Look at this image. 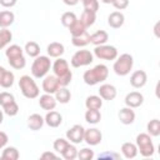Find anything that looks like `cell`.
I'll return each mask as SVG.
<instances>
[{"label": "cell", "instance_id": "60d3db41", "mask_svg": "<svg viewBox=\"0 0 160 160\" xmlns=\"http://www.w3.org/2000/svg\"><path fill=\"white\" fill-rule=\"evenodd\" d=\"M84 10H89L92 12H98L99 10V0H82Z\"/></svg>", "mask_w": 160, "mask_h": 160}, {"label": "cell", "instance_id": "d590c367", "mask_svg": "<svg viewBox=\"0 0 160 160\" xmlns=\"http://www.w3.org/2000/svg\"><path fill=\"white\" fill-rule=\"evenodd\" d=\"M69 30H70L71 36H79V35H81L82 32L86 31V28L82 25V22H81L80 20H76L71 26H69Z\"/></svg>", "mask_w": 160, "mask_h": 160}, {"label": "cell", "instance_id": "ab89813d", "mask_svg": "<svg viewBox=\"0 0 160 160\" xmlns=\"http://www.w3.org/2000/svg\"><path fill=\"white\" fill-rule=\"evenodd\" d=\"M68 145H69V141H68V140H65V139H62V138L56 139V140L54 141V144H52L54 150H55L56 152H59V154H61V152L66 149V146H68Z\"/></svg>", "mask_w": 160, "mask_h": 160}, {"label": "cell", "instance_id": "8fae6325", "mask_svg": "<svg viewBox=\"0 0 160 160\" xmlns=\"http://www.w3.org/2000/svg\"><path fill=\"white\" fill-rule=\"evenodd\" d=\"M146 81H148V75H146V72L144 70H136L130 76V84L135 89L142 88L146 84Z\"/></svg>", "mask_w": 160, "mask_h": 160}, {"label": "cell", "instance_id": "5b68a950", "mask_svg": "<svg viewBox=\"0 0 160 160\" xmlns=\"http://www.w3.org/2000/svg\"><path fill=\"white\" fill-rule=\"evenodd\" d=\"M136 148H138V151H140V155L144 158L152 156L155 151L151 136L146 132H141L136 136Z\"/></svg>", "mask_w": 160, "mask_h": 160}, {"label": "cell", "instance_id": "277c9868", "mask_svg": "<svg viewBox=\"0 0 160 160\" xmlns=\"http://www.w3.org/2000/svg\"><path fill=\"white\" fill-rule=\"evenodd\" d=\"M132 65H134V59L130 54H121L114 62L112 65V69H114V72L119 76H126L131 69H132Z\"/></svg>", "mask_w": 160, "mask_h": 160}, {"label": "cell", "instance_id": "ba28073f", "mask_svg": "<svg viewBox=\"0 0 160 160\" xmlns=\"http://www.w3.org/2000/svg\"><path fill=\"white\" fill-rule=\"evenodd\" d=\"M84 132L85 129L82 128V125L75 124L66 131V139L72 144H80L81 141H84Z\"/></svg>", "mask_w": 160, "mask_h": 160}, {"label": "cell", "instance_id": "4dcf8cb0", "mask_svg": "<svg viewBox=\"0 0 160 160\" xmlns=\"http://www.w3.org/2000/svg\"><path fill=\"white\" fill-rule=\"evenodd\" d=\"M24 50L26 51V54H28L30 58H36V56L40 55V46H39V44L35 42V41H29V42H26Z\"/></svg>", "mask_w": 160, "mask_h": 160}, {"label": "cell", "instance_id": "3957f363", "mask_svg": "<svg viewBox=\"0 0 160 160\" xmlns=\"http://www.w3.org/2000/svg\"><path fill=\"white\" fill-rule=\"evenodd\" d=\"M50 68H51L50 58L45 56V55H39L35 58V60L31 65V75L36 79H41V78L46 76Z\"/></svg>", "mask_w": 160, "mask_h": 160}, {"label": "cell", "instance_id": "d4e9b609", "mask_svg": "<svg viewBox=\"0 0 160 160\" xmlns=\"http://www.w3.org/2000/svg\"><path fill=\"white\" fill-rule=\"evenodd\" d=\"M71 42L76 48H84L88 44H90V34L85 31L79 36H71Z\"/></svg>", "mask_w": 160, "mask_h": 160}, {"label": "cell", "instance_id": "6da1fadb", "mask_svg": "<svg viewBox=\"0 0 160 160\" xmlns=\"http://www.w3.org/2000/svg\"><path fill=\"white\" fill-rule=\"evenodd\" d=\"M108 75H109V69L106 65L104 64H99V65H95L92 69L90 70H86L82 75V79H84V82L86 85H96L99 82H102L108 79Z\"/></svg>", "mask_w": 160, "mask_h": 160}, {"label": "cell", "instance_id": "484cf974", "mask_svg": "<svg viewBox=\"0 0 160 160\" xmlns=\"http://www.w3.org/2000/svg\"><path fill=\"white\" fill-rule=\"evenodd\" d=\"M79 20L88 29V28H90L95 22V20H96V12H92V11H89V10H84Z\"/></svg>", "mask_w": 160, "mask_h": 160}, {"label": "cell", "instance_id": "bcb514c9", "mask_svg": "<svg viewBox=\"0 0 160 160\" xmlns=\"http://www.w3.org/2000/svg\"><path fill=\"white\" fill-rule=\"evenodd\" d=\"M8 141H9L8 134L4 132V131H0V150H1L2 148H5V145L8 144Z\"/></svg>", "mask_w": 160, "mask_h": 160}, {"label": "cell", "instance_id": "7402d4cb", "mask_svg": "<svg viewBox=\"0 0 160 160\" xmlns=\"http://www.w3.org/2000/svg\"><path fill=\"white\" fill-rule=\"evenodd\" d=\"M121 152L126 159H134L138 155V148L134 142H124L121 145Z\"/></svg>", "mask_w": 160, "mask_h": 160}, {"label": "cell", "instance_id": "83f0119b", "mask_svg": "<svg viewBox=\"0 0 160 160\" xmlns=\"http://www.w3.org/2000/svg\"><path fill=\"white\" fill-rule=\"evenodd\" d=\"M19 159V151L14 146H8L2 150L1 160H18Z\"/></svg>", "mask_w": 160, "mask_h": 160}, {"label": "cell", "instance_id": "8992f818", "mask_svg": "<svg viewBox=\"0 0 160 160\" xmlns=\"http://www.w3.org/2000/svg\"><path fill=\"white\" fill-rule=\"evenodd\" d=\"M94 61V55L89 50H78L72 56H71V66L74 68H81L90 65Z\"/></svg>", "mask_w": 160, "mask_h": 160}, {"label": "cell", "instance_id": "2e32d148", "mask_svg": "<svg viewBox=\"0 0 160 160\" xmlns=\"http://www.w3.org/2000/svg\"><path fill=\"white\" fill-rule=\"evenodd\" d=\"M44 120H45V122H46L48 126H50V128H58L62 122V116H61L60 112H58L55 110H50L45 115Z\"/></svg>", "mask_w": 160, "mask_h": 160}, {"label": "cell", "instance_id": "f907efd6", "mask_svg": "<svg viewBox=\"0 0 160 160\" xmlns=\"http://www.w3.org/2000/svg\"><path fill=\"white\" fill-rule=\"evenodd\" d=\"M5 72V68H2V66H0V79H1V76H2V74Z\"/></svg>", "mask_w": 160, "mask_h": 160}, {"label": "cell", "instance_id": "ffe728a7", "mask_svg": "<svg viewBox=\"0 0 160 160\" xmlns=\"http://www.w3.org/2000/svg\"><path fill=\"white\" fill-rule=\"evenodd\" d=\"M108 40H109V34L105 30H98L90 35V42L94 44L95 46L104 45V44H106Z\"/></svg>", "mask_w": 160, "mask_h": 160}, {"label": "cell", "instance_id": "7c38bea8", "mask_svg": "<svg viewBox=\"0 0 160 160\" xmlns=\"http://www.w3.org/2000/svg\"><path fill=\"white\" fill-rule=\"evenodd\" d=\"M98 91H99V96L102 100H109V101L114 100L116 98V94H118L116 88L114 85H111V84H102V85H100Z\"/></svg>", "mask_w": 160, "mask_h": 160}, {"label": "cell", "instance_id": "8d00e7d4", "mask_svg": "<svg viewBox=\"0 0 160 160\" xmlns=\"http://www.w3.org/2000/svg\"><path fill=\"white\" fill-rule=\"evenodd\" d=\"M61 24L64 25V26H66V28H69V26H71L78 19H76V15L72 12V11H66V12H64L62 15H61Z\"/></svg>", "mask_w": 160, "mask_h": 160}, {"label": "cell", "instance_id": "d6a6232c", "mask_svg": "<svg viewBox=\"0 0 160 160\" xmlns=\"http://www.w3.org/2000/svg\"><path fill=\"white\" fill-rule=\"evenodd\" d=\"M148 134L150 136H159L160 135V120L159 119H152L148 122Z\"/></svg>", "mask_w": 160, "mask_h": 160}, {"label": "cell", "instance_id": "e575fe53", "mask_svg": "<svg viewBox=\"0 0 160 160\" xmlns=\"http://www.w3.org/2000/svg\"><path fill=\"white\" fill-rule=\"evenodd\" d=\"M60 155L64 159H66V160H74L75 158H78V149L75 148V145H72V144L69 142V145L66 146V149Z\"/></svg>", "mask_w": 160, "mask_h": 160}, {"label": "cell", "instance_id": "5bb4252c", "mask_svg": "<svg viewBox=\"0 0 160 160\" xmlns=\"http://www.w3.org/2000/svg\"><path fill=\"white\" fill-rule=\"evenodd\" d=\"M52 71H54V75H55L56 78L64 76L65 74H68V72L70 71V69H69V62H68L65 59L58 58V60H55V62L52 64Z\"/></svg>", "mask_w": 160, "mask_h": 160}, {"label": "cell", "instance_id": "816d5d0a", "mask_svg": "<svg viewBox=\"0 0 160 160\" xmlns=\"http://www.w3.org/2000/svg\"><path fill=\"white\" fill-rule=\"evenodd\" d=\"M2 120H4V112L0 110V124H2Z\"/></svg>", "mask_w": 160, "mask_h": 160}, {"label": "cell", "instance_id": "b9f144b4", "mask_svg": "<svg viewBox=\"0 0 160 160\" xmlns=\"http://www.w3.org/2000/svg\"><path fill=\"white\" fill-rule=\"evenodd\" d=\"M78 158L80 160H91L94 158V150L89 148H84L80 151H78Z\"/></svg>", "mask_w": 160, "mask_h": 160}, {"label": "cell", "instance_id": "7a4b0ae2", "mask_svg": "<svg viewBox=\"0 0 160 160\" xmlns=\"http://www.w3.org/2000/svg\"><path fill=\"white\" fill-rule=\"evenodd\" d=\"M19 88L21 90V94L26 99H35L39 96V86L36 85L35 80L29 75H22L19 80Z\"/></svg>", "mask_w": 160, "mask_h": 160}, {"label": "cell", "instance_id": "f546056e", "mask_svg": "<svg viewBox=\"0 0 160 160\" xmlns=\"http://www.w3.org/2000/svg\"><path fill=\"white\" fill-rule=\"evenodd\" d=\"M22 51L24 50L21 49V46H19L16 44H12V45L8 46V49L5 50V55H6L8 60H10V59H15L18 56H21L22 55Z\"/></svg>", "mask_w": 160, "mask_h": 160}, {"label": "cell", "instance_id": "9c48e42d", "mask_svg": "<svg viewBox=\"0 0 160 160\" xmlns=\"http://www.w3.org/2000/svg\"><path fill=\"white\" fill-rule=\"evenodd\" d=\"M102 140V134L99 129L96 128H91V129H88L85 130L84 132V141L90 145V146H95V145H99Z\"/></svg>", "mask_w": 160, "mask_h": 160}, {"label": "cell", "instance_id": "c3c4849f", "mask_svg": "<svg viewBox=\"0 0 160 160\" xmlns=\"http://www.w3.org/2000/svg\"><path fill=\"white\" fill-rule=\"evenodd\" d=\"M58 156L54 154V152H50V151H45L41 154V159H56Z\"/></svg>", "mask_w": 160, "mask_h": 160}, {"label": "cell", "instance_id": "f35d334b", "mask_svg": "<svg viewBox=\"0 0 160 160\" xmlns=\"http://www.w3.org/2000/svg\"><path fill=\"white\" fill-rule=\"evenodd\" d=\"M8 61H9L10 66H11V68H14V69H16V70L24 69V68H25V65H26V60H25L24 55L18 56V58H15V59H10V60H8Z\"/></svg>", "mask_w": 160, "mask_h": 160}, {"label": "cell", "instance_id": "836d02e7", "mask_svg": "<svg viewBox=\"0 0 160 160\" xmlns=\"http://www.w3.org/2000/svg\"><path fill=\"white\" fill-rule=\"evenodd\" d=\"M12 40V34L11 31L5 28L0 30V49H4L8 44H10V41Z\"/></svg>", "mask_w": 160, "mask_h": 160}, {"label": "cell", "instance_id": "603a6c76", "mask_svg": "<svg viewBox=\"0 0 160 160\" xmlns=\"http://www.w3.org/2000/svg\"><path fill=\"white\" fill-rule=\"evenodd\" d=\"M15 20V15L12 11L10 10H4V11H0V28L1 29H5V28H9Z\"/></svg>", "mask_w": 160, "mask_h": 160}, {"label": "cell", "instance_id": "cb8c5ba5", "mask_svg": "<svg viewBox=\"0 0 160 160\" xmlns=\"http://www.w3.org/2000/svg\"><path fill=\"white\" fill-rule=\"evenodd\" d=\"M55 99L60 104H68L71 99V92L66 89V86H60L59 90L55 92Z\"/></svg>", "mask_w": 160, "mask_h": 160}, {"label": "cell", "instance_id": "ac0fdd59", "mask_svg": "<svg viewBox=\"0 0 160 160\" xmlns=\"http://www.w3.org/2000/svg\"><path fill=\"white\" fill-rule=\"evenodd\" d=\"M118 116H119V120L124 125H130V124H132L135 121V111L131 108H129V106L120 109Z\"/></svg>", "mask_w": 160, "mask_h": 160}, {"label": "cell", "instance_id": "f6af8a7d", "mask_svg": "<svg viewBox=\"0 0 160 160\" xmlns=\"http://www.w3.org/2000/svg\"><path fill=\"white\" fill-rule=\"evenodd\" d=\"M111 4L114 5L115 9H118V10H124V9H126V8L129 6V0H112Z\"/></svg>", "mask_w": 160, "mask_h": 160}, {"label": "cell", "instance_id": "ee69618b", "mask_svg": "<svg viewBox=\"0 0 160 160\" xmlns=\"http://www.w3.org/2000/svg\"><path fill=\"white\" fill-rule=\"evenodd\" d=\"M71 79H72V72H71V71H69L68 74H65V75L61 76V78H58L60 86H68V85L71 82Z\"/></svg>", "mask_w": 160, "mask_h": 160}, {"label": "cell", "instance_id": "4fadbf2b", "mask_svg": "<svg viewBox=\"0 0 160 160\" xmlns=\"http://www.w3.org/2000/svg\"><path fill=\"white\" fill-rule=\"evenodd\" d=\"M142 102H144V96L139 91H131L125 96V105L131 109L139 108Z\"/></svg>", "mask_w": 160, "mask_h": 160}, {"label": "cell", "instance_id": "e0dca14e", "mask_svg": "<svg viewBox=\"0 0 160 160\" xmlns=\"http://www.w3.org/2000/svg\"><path fill=\"white\" fill-rule=\"evenodd\" d=\"M125 22V16L122 12L120 11H112L109 16H108V24L110 28L112 29H119L124 25Z\"/></svg>", "mask_w": 160, "mask_h": 160}, {"label": "cell", "instance_id": "681fc988", "mask_svg": "<svg viewBox=\"0 0 160 160\" xmlns=\"http://www.w3.org/2000/svg\"><path fill=\"white\" fill-rule=\"evenodd\" d=\"M62 2L65 5H68V6H74V5H76L79 2V0H62Z\"/></svg>", "mask_w": 160, "mask_h": 160}, {"label": "cell", "instance_id": "7dc6e473", "mask_svg": "<svg viewBox=\"0 0 160 160\" xmlns=\"http://www.w3.org/2000/svg\"><path fill=\"white\" fill-rule=\"evenodd\" d=\"M18 0H0V5L4 8H12L15 6Z\"/></svg>", "mask_w": 160, "mask_h": 160}, {"label": "cell", "instance_id": "9a60e30c", "mask_svg": "<svg viewBox=\"0 0 160 160\" xmlns=\"http://www.w3.org/2000/svg\"><path fill=\"white\" fill-rule=\"evenodd\" d=\"M56 99L55 96H52V94H44L40 96L39 99V105L41 109L46 110V111H50V110H54L55 106H56Z\"/></svg>", "mask_w": 160, "mask_h": 160}, {"label": "cell", "instance_id": "1f68e13d", "mask_svg": "<svg viewBox=\"0 0 160 160\" xmlns=\"http://www.w3.org/2000/svg\"><path fill=\"white\" fill-rule=\"evenodd\" d=\"M85 120L89 124H98L101 120V114L99 110H94V109H88L85 112Z\"/></svg>", "mask_w": 160, "mask_h": 160}, {"label": "cell", "instance_id": "db71d44e", "mask_svg": "<svg viewBox=\"0 0 160 160\" xmlns=\"http://www.w3.org/2000/svg\"><path fill=\"white\" fill-rule=\"evenodd\" d=\"M79 1H82V0H79Z\"/></svg>", "mask_w": 160, "mask_h": 160}, {"label": "cell", "instance_id": "52a82bcc", "mask_svg": "<svg viewBox=\"0 0 160 160\" xmlns=\"http://www.w3.org/2000/svg\"><path fill=\"white\" fill-rule=\"evenodd\" d=\"M94 55L101 60H115L118 58V49L111 45H99L94 49Z\"/></svg>", "mask_w": 160, "mask_h": 160}, {"label": "cell", "instance_id": "4316f807", "mask_svg": "<svg viewBox=\"0 0 160 160\" xmlns=\"http://www.w3.org/2000/svg\"><path fill=\"white\" fill-rule=\"evenodd\" d=\"M85 106H86V109L99 110L102 106V99L98 95H90L85 100Z\"/></svg>", "mask_w": 160, "mask_h": 160}, {"label": "cell", "instance_id": "74e56055", "mask_svg": "<svg viewBox=\"0 0 160 160\" xmlns=\"http://www.w3.org/2000/svg\"><path fill=\"white\" fill-rule=\"evenodd\" d=\"M2 110H4V112H5L6 115H9V116H15V115L19 112V105H18L16 101L14 100V101H11V102L4 105V106H2Z\"/></svg>", "mask_w": 160, "mask_h": 160}, {"label": "cell", "instance_id": "f1b7e54d", "mask_svg": "<svg viewBox=\"0 0 160 160\" xmlns=\"http://www.w3.org/2000/svg\"><path fill=\"white\" fill-rule=\"evenodd\" d=\"M14 80H15L14 72H11V71H9V70H5V72L2 74V76H1V79H0V86L4 88V89L11 88L12 84H14Z\"/></svg>", "mask_w": 160, "mask_h": 160}, {"label": "cell", "instance_id": "d6986e66", "mask_svg": "<svg viewBox=\"0 0 160 160\" xmlns=\"http://www.w3.org/2000/svg\"><path fill=\"white\" fill-rule=\"evenodd\" d=\"M46 51H48L49 58H60L65 52V48H64V45L61 42L54 41V42H50L48 45Z\"/></svg>", "mask_w": 160, "mask_h": 160}, {"label": "cell", "instance_id": "f5cc1de1", "mask_svg": "<svg viewBox=\"0 0 160 160\" xmlns=\"http://www.w3.org/2000/svg\"><path fill=\"white\" fill-rule=\"evenodd\" d=\"M104 4H111L112 2V0H101Z\"/></svg>", "mask_w": 160, "mask_h": 160}, {"label": "cell", "instance_id": "44dd1931", "mask_svg": "<svg viewBox=\"0 0 160 160\" xmlns=\"http://www.w3.org/2000/svg\"><path fill=\"white\" fill-rule=\"evenodd\" d=\"M44 122H45V120L40 114H31L28 118V126L30 130H34V131L40 130L42 128Z\"/></svg>", "mask_w": 160, "mask_h": 160}, {"label": "cell", "instance_id": "7bdbcfd3", "mask_svg": "<svg viewBox=\"0 0 160 160\" xmlns=\"http://www.w3.org/2000/svg\"><path fill=\"white\" fill-rule=\"evenodd\" d=\"M14 100H15V98H14L12 94H10V92H8V91L0 92V105H1V106L6 105V104H9V102H11V101H14Z\"/></svg>", "mask_w": 160, "mask_h": 160}, {"label": "cell", "instance_id": "30bf717a", "mask_svg": "<svg viewBox=\"0 0 160 160\" xmlns=\"http://www.w3.org/2000/svg\"><path fill=\"white\" fill-rule=\"evenodd\" d=\"M60 88V84H59V80L55 75H48V76H44V80H42V90L46 92V94H55Z\"/></svg>", "mask_w": 160, "mask_h": 160}]
</instances>
